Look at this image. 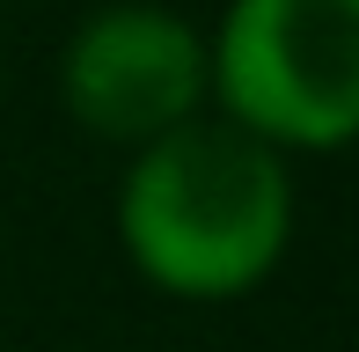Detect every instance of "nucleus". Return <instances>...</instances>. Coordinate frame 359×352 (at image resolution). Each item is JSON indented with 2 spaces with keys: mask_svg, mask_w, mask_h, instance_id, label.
Here are the masks:
<instances>
[{
  "mask_svg": "<svg viewBox=\"0 0 359 352\" xmlns=\"http://www.w3.org/2000/svg\"><path fill=\"white\" fill-rule=\"evenodd\" d=\"M118 243L169 301L220 309L257 294L293 243L286 154L213 110L147 140L118 184Z\"/></svg>",
  "mask_w": 359,
  "mask_h": 352,
  "instance_id": "obj_1",
  "label": "nucleus"
},
{
  "mask_svg": "<svg viewBox=\"0 0 359 352\" xmlns=\"http://www.w3.org/2000/svg\"><path fill=\"white\" fill-rule=\"evenodd\" d=\"M205 110L279 154H337L359 133V0H227Z\"/></svg>",
  "mask_w": 359,
  "mask_h": 352,
  "instance_id": "obj_2",
  "label": "nucleus"
},
{
  "mask_svg": "<svg viewBox=\"0 0 359 352\" xmlns=\"http://www.w3.org/2000/svg\"><path fill=\"white\" fill-rule=\"evenodd\" d=\"M59 103L103 147H147L205 118V29L161 0H103L67 29Z\"/></svg>",
  "mask_w": 359,
  "mask_h": 352,
  "instance_id": "obj_3",
  "label": "nucleus"
}]
</instances>
